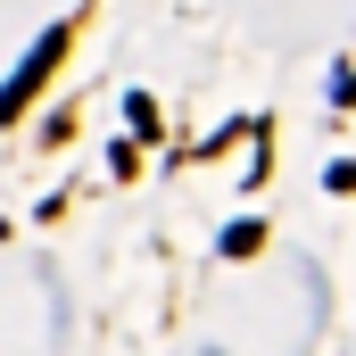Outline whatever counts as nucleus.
Masks as SVG:
<instances>
[{
  "label": "nucleus",
  "instance_id": "obj_3",
  "mask_svg": "<svg viewBox=\"0 0 356 356\" xmlns=\"http://www.w3.org/2000/svg\"><path fill=\"white\" fill-rule=\"evenodd\" d=\"M124 116H133V133H141V141L158 133V99H149V91H133V99H124Z\"/></svg>",
  "mask_w": 356,
  "mask_h": 356
},
{
  "label": "nucleus",
  "instance_id": "obj_2",
  "mask_svg": "<svg viewBox=\"0 0 356 356\" xmlns=\"http://www.w3.org/2000/svg\"><path fill=\"white\" fill-rule=\"evenodd\" d=\"M257 249H266V224H232L224 232V257H257Z\"/></svg>",
  "mask_w": 356,
  "mask_h": 356
},
{
  "label": "nucleus",
  "instance_id": "obj_1",
  "mask_svg": "<svg viewBox=\"0 0 356 356\" xmlns=\"http://www.w3.org/2000/svg\"><path fill=\"white\" fill-rule=\"evenodd\" d=\"M67 42H75V17H67V25H50V33H42V42H33L25 58H17V75L0 83V124H17V116H25V99H33V91H42L50 75H58Z\"/></svg>",
  "mask_w": 356,
  "mask_h": 356
}]
</instances>
